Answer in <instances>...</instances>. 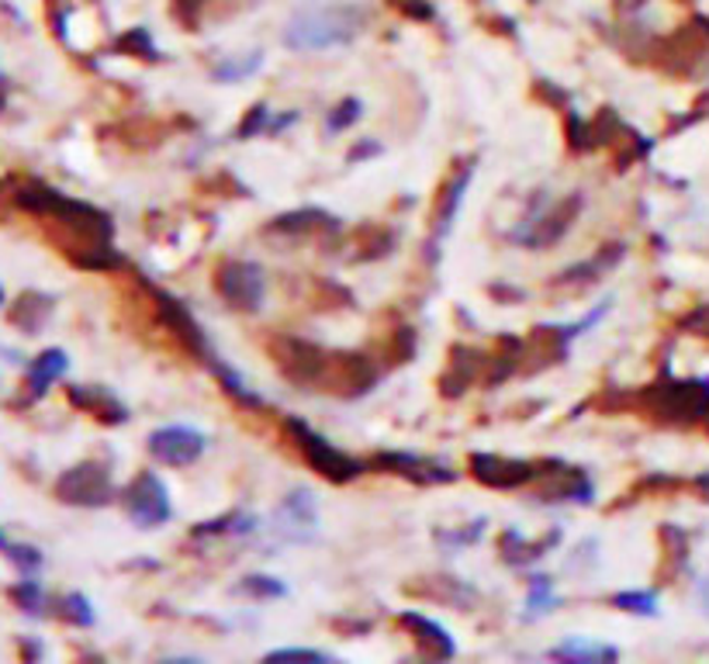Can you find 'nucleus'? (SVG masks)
Returning <instances> with one entry per match:
<instances>
[{"label": "nucleus", "mask_w": 709, "mask_h": 664, "mask_svg": "<svg viewBox=\"0 0 709 664\" xmlns=\"http://www.w3.org/2000/svg\"><path fill=\"white\" fill-rule=\"evenodd\" d=\"M481 367H484V357L471 347H457L450 353V367L443 371L440 377V388L447 391L450 398H457L468 385H474V381L481 377Z\"/></svg>", "instance_id": "obj_16"}, {"label": "nucleus", "mask_w": 709, "mask_h": 664, "mask_svg": "<svg viewBox=\"0 0 709 664\" xmlns=\"http://www.w3.org/2000/svg\"><path fill=\"white\" fill-rule=\"evenodd\" d=\"M557 602V595H554V581L546 578V575H537L533 581H530V609L533 613H546Z\"/></svg>", "instance_id": "obj_29"}, {"label": "nucleus", "mask_w": 709, "mask_h": 664, "mask_svg": "<svg viewBox=\"0 0 709 664\" xmlns=\"http://www.w3.org/2000/svg\"><path fill=\"white\" fill-rule=\"evenodd\" d=\"M70 367V360L63 350H46L43 357H35V364L28 367V388L32 395H46L52 381H59L67 374Z\"/></svg>", "instance_id": "obj_20"}, {"label": "nucleus", "mask_w": 709, "mask_h": 664, "mask_svg": "<svg viewBox=\"0 0 709 664\" xmlns=\"http://www.w3.org/2000/svg\"><path fill=\"white\" fill-rule=\"evenodd\" d=\"M125 509H129V516L139 522L142 530H156V527H164V522L173 516V509H170V492H167V485L159 481L153 471H142L132 485H129V492H125Z\"/></svg>", "instance_id": "obj_9"}, {"label": "nucleus", "mask_w": 709, "mask_h": 664, "mask_svg": "<svg viewBox=\"0 0 709 664\" xmlns=\"http://www.w3.org/2000/svg\"><path fill=\"white\" fill-rule=\"evenodd\" d=\"M263 67V52H250V56H239V59H226V63L215 67V80L221 84H239V80L253 76Z\"/></svg>", "instance_id": "obj_25"}, {"label": "nucleus", "mask_w": 709, "mask_h": 664, "mask_svg": "<svg viewBox=\"0 0 709 664\" xmlns=\"http://www.w3.org/2000/svg\"><path fill=\"white\" fill-rule=\"evenodd\" d=\"M274 530L280 540L288 543H309L319 533V509L315 498L305 488H295L280 498V506L274 512Z\"/></svg>", "instance_id": "obj_10"}, {"label": "nucleus", "mask_w": 709, "mask_h": 664, "mask_svg": "<svg viewBox=\"0 0 709 664\" xmlns=\"http://www.w3.org/2000/svg\"><path fill=\"white\" fill-rule=\"evenodd\" d=\"M416 592L440 599V602H450V606H471V602L478 599V592L471 585H464V581H457V578H433V589H419L416 585Z\"/></svg>", "instance_id": "obj_24"}, {"label": "nucleus", "mask_w": 709, "mask_h": 664, "mask_svg": "<svg viewBox=\"0 0 709 664\" xmlns=\"http://www.w3.org/2000/svg\"><path fill=\"white\" fill-rule=\"evenodd\" d=\"M561 540V533L554 530V533H546L543 540H522L516 530H509V533H502V557L509 560V565H530V560H537V557H543L546 551L554 547V543Z\"/></svg>", "instance_id": "obj_19"}, {"label": "nucleus", "mask_w": 709, "mask_h": 664, "mask_svg": "<svg viewBox=\"0 0 709 664\" xmlns=\"http://www.w3.org/2000/svg\"><path fill=\"white\" fill-rule=\"evenodd\" d=\"M699 602H702V613L709 616V575L699 581Z\"/></svg>", "instance_id": "obj_35"}, {"label": "nucleus", "mask_w": 709, "mask_h": 664, "mask_svg": "<svg viewBox=\"0 0 709 664\" xmlns=\"http://www.w3.org/2000/svg\"><path fill=\"white\" fill-rule=\"evenodd\" d=\"M63 619H70V623H76V627H91L94 623V609H91V602L84 599V595H67L63 599Z\"/></svg>", "instance_id": "obj_30"}, {"label": "nucleus", "mask_w": 709, "mask_h": 664, "mask_svg": "<svg viewBox=\"0 0 709 664\" xmlns=\"http://www.w3.org/2000/svg\"><path fill=\"white\" fill-rule=\"evenodd\" d=\"M578 212H581V194H567L561 201H537L530 215H526L519 221V229L513 232V243L533 246V250L551 246L567 229H572Z\"/></svg>", "instance_id": "obj_3"}, {"label": "nucleus", "mask_w": 709, "mask_h": 664, "mask_svg": "<svg viewBox=\"0 0 709 664\" xmlns=\"http://www.w3.org/2000/svg\"><path fill=\"white\" fill-rule=\"evenodd\" d=\"M377 381V367L368 357L360 353H329L326 371L319 377L322 391H333L339 398H357L363 391H371Z\"/></svg>", "instance_id": "obj_7"}, {"label": "nucleus", "mask_w": 709, "mask_h": 664, "mask_svg": "<svg viewBox=\"0 0 709 664\" xmlns=\"http://www.w3.org/2000/svg\"><path fill=\"white\" fill-rule=\"evenodd\" d=\"M271 357H274L277 371L298 388H312V385L319 388V377L326 371V360H329L326 350L298 336H277L271 343Z\"/></svg>", "instance_id": "obj_4"}, {"label": "nucleus", "mask_w": 709, "mask_h": 664, "mask_svg": "<svg viewBox=\"0 0 709 664\" xmlns=\"http://www.w3.org/2000/svg\"><path fill=\"white\" fill-rule=\"evenodd\" d=\"M267 657H271V661H280V657H301V661H329V654H322V651H309V648H280V651H271Z\"/></svg>", "instance_id": "obj_34"}, {"label": "nucleus", "mask_w": 709, "mask_h": 664, "mask_svg": "<svg viewBox=\"0 0 709 664\" xmlns=\"http://www.w3.org/2000/svg\"><path fill=\"white\" fill-rule=\"evenodd\" d=\"M613 606L623 609V613L654 616L658 613V595L654 592H620V595H613Z\"/></svg>", "instance_id": "obj_27"}, {"label": "nucleus", "mask_w": 709, "mask_h": 664, "mask_svg": "<svg viewBox=\"0 0 709 664\" xmlns=\"http://www.w3.org/2000/svg\"><path fill=\"white\" fill-rule=\"evenodd\" d=\"M401 623L412 630L416 648H419L425 657H436V661H440V657H454V654H457V648H454V640H450L447 627H440L436 619L419 616V613H401Z\"/></svg>", "instance_id": "obj_14"}, {"label": "nucleus", "mask_w": 709, "mask_h": 664, "mask_svg": "<svg viewBox=\"0 0 709 664\" xmlns=\"http://www.w3.org/2000/svg\"><path fill=\"white\" fill-rule=\"evenodd\" d=\"M208 439L201 430L191 426H164L149 436V454L167 468H188L194 460L205 454Z\"/></svg>", "instance_id": "obj_11"}, {"label": "nucleus", "mask_w": 709, "mask_h": 664, "mask_svg": "<svg viewBox=\"0 0 709 664\" xmlns=\"http://www.w3.org/2000/svg\"><path fill=\"white\" fill-rule=\"evenodd\" d=\"M471 177H474V167L468 164V167H460V170L447 180V184H443V191H440V197H436V212H433V243L454 229V218H457V208H460L464 194H468Z\"/></svg>", "instance_id": "obj_13"}, {"label": "nucleus", "mask_w": 709, "mask_h": 664, "mask_svg": "<svg viewBox=\"0 0 709 664\" xmlns=\"http://www.w3.org/2000/svg\"><path fill=\"white\" fill-rule=\"evenodd\" d=\"M543 474L551 478V485L543 492L546 502H592V481L585 478V471L554 464V471H543Z\"/></svg>", "instance_id": "obj_17"}, {"label": "nucleus", "mask_w": 709, "mask_h": 664, "mask_svg": "<svg viewBox=\"0 0 709 664\" xmlns=\"http://www.w3.org/2000/svg\"><path fill=\"white\" fill-rule=\"evenodd\" d=\"M0 305H4V288H0Z\"/></svg>", "instance_id": "obj_36"}, {"label": "nucleus", "mask_w": 709, "mask_h": 664, "mask_svg": "<svg viewBox=\"0 0 709 664\" xmlns=\"http://www.w3.org/2000/svg\"><path fill=\"white\" fill-rule=\"evenodd\" d=\"M353 122H360V100H357V97H347V100H339V105L329 111L326 129H329V132H343V129H350Z\"/></svg>", "instance_id": "obj_28"}, {"label": "nucleus", "mask_w": 709, "mask_h": 664, "mask_svg": "<svg viewBox=\"0 0 709 664\" xmlns=\"http://www.w3.org/2000/svg\"><path fill=\"white\" fill-rule=\"evenodd\" d=\"M271 111L263 108V105H256L253 111H250V118L247 122L239 125V138H253V135H260V132H271Z\"/></svg>", "instance_id": "obj_31"}, {"label": "nucleus", "mask_w": 709, "mask_h": 664, "mask_svg": "<svg viewBox=\"0 0 709 664\" xmlns=\"http://www.w3.org/2000/svg\"><path fill=\"white\" fill-rule=\"evenodd\" d=\"M215 291L239 312H256L267 298V274L253 259H226L215 270Z\"/></svg>", "instance_id": "obj_5"}, {"label": "nucleus", "mask_w": 709, "mask_h": 664, "mask_svg": "<svg viewBox=\"0 0 709 664\" xmlns=\"http://www.w3.org/2000/svg\"><path fill=\"white\" fill-rule=\"evenodd\" d=\"M70 401L80 409L94 412L100 422H125V409L108 391H97V388H70Z\"/></svg>", "instance_id": "obj_22"}, {"label": "nucleus", "mask_w": 709, "mask_h": 664, "mask_svg": "<svg viewBox=\"0 0 709 664\" xmlns=\"http://www.w3.org/2000/svg\"><path fill=\"white\" fill-rule=\"evenodd\" d=\"M336 229V218L319 212V208H305V212H291V215H280L271 232H288V236H315V232H333Z\"/></svg>", "instance_id": "obj_18"}, {"label": "nucleus", "mask_w": 709, "mask_h": 664, "mask_svg": "<svg viewBox=\"0 0 709 664\" xmlns=\"http://www.w3.org/2000/svg\"><path fill=\"white\" fill-rule=\"evenodd\" d=\"M481 533H484V519H481V522H474L471 530H460V533H436V540L450 543V547H464V543H474Z\"/></svg>", "instance_id": "obj_33"}, {"label": "nucleus", "mask_w": 709, "mask_h": 664, "mask_svg": "<svg viewBox=\"0 0 709 664\" xmlns=\"http://www.w3.org/2000/svg\"><path fill=\"white\" fill-rule=\"evenodd\" d=\"M49 315H52V301L46 294H35V291L22 294L17 298V305L11 309V322L14 326H22L25 333H38L46 326Z\"/></svg>", "instance_id": "obj_21"}, {"label": "nucleus", "mask_w": 709, "mask_h": 664, "mask_svg": "<svg viewBox=\"0 0 709 664\" xmlns=\"http://www.w3.org/2000/svg\"><path fill=\"white\" fill-rule=\"evenodd\" d=\"M284 433L291 436V443L298 447V454L305 457V464H309L315 474L326 478V481H336V485H343V481H353L357 474H363L360 460H353L350 454L336 450L326 436H319L312 426H305V422L288 419V422H284Z\"/></svg>", "instance_id": "obj_2"}, {"label": "nucleus", "mask_w": 709, "mask_h": 664, "mask_svg": "<svg viewBox=\"0 0 709 664\" xmlns=\"http://www.w3.org/2000/svg\"><path fill=\"white\" fill-rule=\"evenodd\" d=\"M368 25V11L357 4H322L298 11L284 28V46L295 52H322L350 46Z\"/></svg>", "instance_id": "obj_1"}, {"label": "nucleus", "mask_w": 709, "mask_h": 664, "mask_svg": "<svg viewBox=\"0 0 709 664\" xmlns=\"http://www.w3.org/2000/svg\"><path fill=\"white\" fill-rule=\"evenodd\" d=\"M14 599L22 602L25 613H43V589H38V581H22V585L14 589Z\"/></svg>", "instance_id": "obj_32"}, {"label": "nucleus", "mask_w": 709, "mask_h": 664, "mask_svg": "<svg viewBox=\"0 0 709 664\" xmlns=\"http://www.w3.org/2000/svg\"><path fill=\"white\" fill-rule=\"evenodd\" d=\"M471 474L489 488H519V485H530V481L543 478V471L533 460H509V457H495V454H474Z\"/></svg>", "instance_id": "obj_12"}, {"label": "nucleus", "mask_w": 709, "mask_h": 664, "mask_svg": "<svg viewBox=\"0 0 709 664\" xmlns=\"http://www.w3.org/2000/svg\"><path fill=\"white\" fill-rule=\"evenodd\" d=\"M377 464L401 474V478L422 481V485H436V481L457 478L447 464H440V460H425V457H412V454H384V457H377Z\"/></svg>", "instance_id": "obj_15"}, {"label": "nucleus", "mask_w": 709, "mask_h": 664, "mask_svg": "<svg viewBox=\"0 0 709 664\" xmlns=\"http://www.w3.org/2000/svg\"><path fill=\"white\" fill-rule=\"evenodd\" d=\"M56 495L70 502V506H87V509H97V506H108L115 498V485H111V474L105 464H76L73 471H67L59 478L56 485Z\"/></svg>", "instance_id": "obj_8"}, {"label": "nucleus", "mask_w": 709, "mask_h": 664, "mask_svg": "<svg viewBox=\"0 0 709 664\" xmlns=\"http://www.w3.org/2000/svg\"><path fill=\"white\" fill-rule=\"evenodd\" d=\"M551 657H561V661H616V648H605V643H589V640H564L561 648L551 651Z\"/></svg>", "instance_id": "obj_23"}, {"label": "nucleus", "mask_w": 709, "mask_h": 664, "mask_svg": "<svg viewBox=\"0 0 709 664\" xmlns=\"http://www.w3.org/2000/svg\"><path fill=\"white\" fill-rule=\"evenodd\" d=\"M647 406L664 422H696L709 415V385L682 381V385H654L647 391Z\"/></svg>", "instance_id": "obj_6"}, {"label": "nucleus", "mask_w": 709, "mask_h": 664, "mask_svg": "<svg viewBox=\"0 0 709 664\" xmlns=\"http://www.w3.org/2000/svg\"><path fill=\"white\" fill-rule=\"evenodd\" d=\"M242 595H253V599H284L288 595V585L271 575H250V578H242V585H239Z\"/></svg>", "instance_id": "obj_26"}]
</instances>
